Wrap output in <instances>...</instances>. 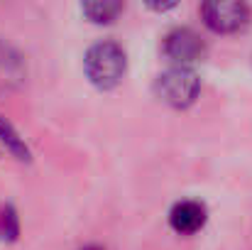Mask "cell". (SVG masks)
Wrapping results in <instances>:
<instances>
[{
	"label": "cell",
	"instance_id": "cell-5",
	"mask_svg": "<svg viewBox=\"0 0 252 250\" xmlns=\"http://www.w3.org/2000/svg\"><path fill=\"white\" fill-rule=\"evenodd\" d=\"M169 223H171V228L176 233L191 236V233L203 228V223H206V206L198 204V201H179L169 211Z\"/></svg>",
	"mask_w": 252,
	"mask_h": 250
},
{
	"label": "cell",
	"instance_id": "cell-8",
	"mask_svg": "<svg viewBox=\"0 0 252 250\" xmlns=\"http://www.w3.org/2000/svg\"><path fill=\"white\" fill-rule=\"evenodd\" d=\"M20 233V223H17V214L15 209L7 204L0 209V238L2 241H15Z\"/></svg>",
	"mask_w": 252,
	"mask_h": 250
},
{
	"label": "cell",
	"instance_id": "cell-3",
	"mask_svg": "<svg viewBox=\"0 0 252 250\" xmlns=\"http://www.w3.org/2000/svg\"><path fill=\"white\" fill-rule=\"evenodd\" d=\"M201 17L213 32L228 35L250 22V7L238 0H208L201 5Z\"/></svg>",
	"mask_w": 252,
	"mask_h": 250
},
{
	"label": "cell",
	"instance_id": "cell-1",
	"mask_svg": "<svg viewBox=\"0 0 252 250\" xmlns=\"http://www.w3.org/2000/svg\"><path fill=\"white\" fill-rule=\"evenodd\" d=\"M84 69L88 81L98 88H115L123 81L125 71H127V57L125 49L113 42V39H103L95 42L84 57Z\"/></svg>",
	"mask_w": 252,
	"mask_h": 250
},
{
	"label": "cell",
	"instance_id": "cell-7",
	"mask_svg": "<svg viewBox=\"0 0 252 250\" xmlns=\"http://www.w3.org/2000/svg\"><path fill=\"white\" fill-rule=\"evenodd\" d=\"M0 140L5 143V147L12 152V155H17V160H30V150H27V145H25V138H20V133L0 115Z\"/></svg>",
	"mask_w": 252,
	"mask_h": 250
},
{
	"label": "cell",
	"instance_id": "cell-9",
	"mask_svg": "<svg viewBox=\"0 0 252 250\" xmlns=\"http://www.w3.org/2000/svg\"><path fill=\"white\" fill-rule=\"evenodd\" d=\"M81 250H105V248H100V246H86V248H81Z\"/></svg>",
	"mask_w": 252,
	"mask_h": 250
},
{
	"label": "cell",
	"instance_id": "cell-4",
	"mask_svg": "<svg viewBox=\"0 0 252 250\" xmlns=\"http://www.w3.org/2000/svg\"><path fill=\"white\" fill-rule=\"evenodd\" d=\"M162 52L171 62H179V67H186V64L206 57V42L191 27H176L164 37Z\"/></svg>",
	"mask_w": 252,
	"mask_h": 250
},
{
	"label": "cell",
	"instance_id": "cell-6",
	"mask_svg": "<svg viewBox=\"0 0 252 250\" xmlns=\"http://www.w3.org/2000/svg\"><path fill=\"white\" fill-rule=\"evenodd\" d=\"M81 10L91 22L108 25L123 12V2H118V0H93V2H84Z\"/></svg>",
	"mask_w": 252,
	"mask_h": 250
},
{
	"label": "cell",
	"instance_id": "cell-2",
	"mask_svg": "<svg viewBox=\"0 0 252 250\" xmlns=\"http://www.w3.org/2000/svg\"><path fill=\"white\" fill-rule=\"evenodd\" d=\"M155 93L174 108L191 106L201 93V79L189 67H171L162 71L155 81Z\"/></svg>",
	"mask_w": 252,
	"mask_h": 250
}]
</instances>
